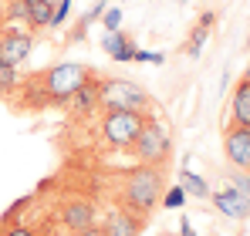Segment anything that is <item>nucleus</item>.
<instances>
[{
	"instance_id": "1",
	"label": "nucleus",
	"mask_w": 250,
	"mask_h": 236,
	"mask_svg": "<svg viewBox=\"0 0 250 236\" xmlns=\"http://www.w3.org/2000/svg\"><path fill=\"white\" fill-rule=\"evenodd\" d=\"M163 193H166V179H163V169L156 165H135L128 169L122 186V209L135 213V216H149L159 202H163Z\"/></svg>"
},
{
	"instance_id": "2",
	"label": "nucleus",
	"mask_w": 250,
	"mask_h": 236,
	"mask_svg": "<svg viewBox=\"0 0 250 236\" xmlns=\"http://www.w3.org/2000/svg\"><path fill=\"white\" fill-rule=\"evenodd\" d=\"M88 68L84 64H75V61H61V64H51L47 71L34 75L38 84H41V95L47 105H68L71 95L88 81Z\"/></svg>"
},
{
	"instance_id": "3",
	"label": "nucleus",
	"mask_w": 250,
	"mask_h": 236,
	"mask_svg": "<svg viewBox=\"0 0 250 236\" xmlns=\"http://www.w3.org/2000/svg\"><path fill=\"white\" fill-rule=\"evenodd\" d=\"M102 108H122V112H149V91L125 78H102Z\"/></svg>"
},
{
	"instance_id": "4",
	"label": "nucleus",
	"mask_w": 250,
	"mask_h": 236,
	"mask_svg": "<svg viewBox=\"0 0 250 236\" xmlns=\"http://www.w3.org/2000/svg\"><path fill=\"white\" fill-rule=\"evenodd\" d=\"M132 152H135V158H139V165H156V169H163L169 152H172L169 132L156 121V118H146L139 138L132 142Z\"/></svg>"
},
{
	"instance_id": "5",
	"label": "nucleus",
	"mask_w": 250,
	"mask_h": 236,
	"mask_svg": "<svg viewBox=\"0 0 250 236\" xmlns=\"http://www.w3.org/2000/svg\"><path fill=\"white\" fill-rule=\"evenodd\" d=\"M146 125L142 112H122V108H112L102 118V138L112 145V149H132V142L139 138Z\"/></svg>"
},
{
	"instance_id": "6",
	"label": "nucleus",
	"mask_w": 250,
	"mask_h": 236,
	"mask_svg": "<svg viewBox=\"0 0 250 236\" xmlns=\"http://www.w3.org/2000/svg\"><path fill=\"white\" fill-rule=\"evenodd\" d=\"M223 156L237 169H250V128L247 125H230L223 132Z\"/></svg>"
},
{
	"instance_id": "7",
	"label": "nucleus",
	"mask_w": 250,
	"mask_h": 236,
	"mask_svg": "<svg viewBox=\"0 0 250 236\" xmlns=\"http://www.w3.org/2000/svg\"><path fill=\"white\" fill-rule=\"evenodd\" d=\"M34 51V38L27 31H3L0 34V58L10 64H24Z\"/></svg>"
},
{
	"instance_id": "8",
	"label": "nucleus",
	"mask_w": 250,
	"mask_h": 236,
	"mask_svg": "<svg viewBox=\"0 0 250 236\" xmlns=\"http://www.w3.org/2000/svg\"><path fill=\"white\" fill-rule=\"evenodd\" d=\"M68 108H71V115H91L95 108H102V78L88 75V81L71 95Z\"/></svg>"
},
{
	"instance_id": "9",
	"label": "nucleus",
	"mask_w": 250,
	"mask_h": 236,
	"mask_svg": "<svg viewBox=\"0 0 250 236\" xmlns=\"http://www.w3.org/2000/svg\"><path fill=\"white\" fill-rule=\"evenodd\" d=\"M213 206L223 213V216H230V219H247L250 216V202L247 196L237 189V186H227V189H220V193H213Z\"/></svg>"
},
{
	"instance_id": "10",
	"label": "nucleus",
	"mask_w": 250,
	"mask_h": 236,
	"mask_svg": "<svg viewBox=\"0 0 250 236\" xmlns=\"http://www.w3.org/2000/svg\"><path fill=\"white\" fill-rule=\"evenodd\" d=\"M142 233V216L128 209H112L102 223V236H139Z\"/></svg>"
},
{
	"instance_id": "11",
	"label": "nucleus",
	"mask_w": 250,
	"mask_h": 236,
	"mask_svg": "<svg viewBox=\"0 0 250 236\" xmlns=\"http://www.w3.org/2000/svg\"><path fill=\"white\" fill-rule=\"evenodd\" d=\"M61 223H64L71 233H82V230H88V226H98V223H95V206L84 202V199H71V202H64V209H61Z\"/></svg>"
},
{
	"instance_id": "12",
	"label": "nucleus",
	"mask_w": 250,
	"mask_h": 236,
	"mask_svg": "<svg viewBox=\"0 0 250 236\" xmlns=\"http://www.w3.org/2000/svg\"><path fill=\"white\" fill-rule=\"evenodd\" d=\"M102 47H105V54H112L119 64H122V61H135V44H132V38L122 34V31L105 34V38H102Z\"/></svg>"
},
{
	"instance_id": "13",
	"label": "nucleus",
	"mask_w": 250,
	"mask_h": 236,
	"mask_svg": "<svg viewBox=\"0 0 250 236\" xmlns=\"http://www.w3.org/2000/svg\"><path fill=\"white\" fill-rule=\"evenodd\" d=\"M230 121L233 125H247L250 128V81L240 78L237 88H233V105H230Z\"/></svg>"
},
{
	"instance_id": "14",
	"label": "nucleus",
	"mask_w": 250,
	"mask_h": 236,
	"mask_svg": "<svg viewBox=\"0 0 250 236\" xmlns=\"http://www.w3.org/2000/svg\"><path fill=\"white\" fill-rule=\"evenodd\" d=\"M179 179H183L179 186H183V189H186L189 196H196V199H209V186H207V179H203V176H196V172L183 169V172H179Z\"/></svg>"
},
{
	"instance_id": "15",
	"label": "nucleus",
	"mask_w": 250,
	"mask_h": 236,
	"mask_svg": "<svg viewBox=\"0 0 250 236\" xmlns=\"http://www.w3.org/2000/svg\"><path fill=\"white\" fill-rule=\"evenodd\" d=\"M51 3H44V0H34V3H27V24L31 27H51Z\"/></svg>"
},
{
	"instance_id": "16",
	"label": "nucleus",
	"mask_w": 250,
	"mask_h": 236,
	"mask_svg": "<svg viewBox=\"0 0 250 236\" xmlns=\"http://www.w3.org/2000/svg\"><path fill=\"white\" fill-rule=\"evenodd\" d=\"M21 88V75H17V64L3 61L0 58V95H14Z\"/></svg>"
},
{
	"instance_id": "17",
	"label": "nucleus",
	"mask_w": 250,
	"mask_h": 236,
	"mask_svg": "<svg viewBox=\"0 0 250 236\" xmlns=\"http://www.w3.org/2000/svg\"><path fill=\"white\" fill-rule=\"evenodd\" d=\"M203 44H207V27H193V34H189V44H186V54H189V58H200Z\"/></svg>"
},
{
	"instance_id": "18",
	"label": "nucleus",
	"mask_w": 250,
	"mask_h": 236,
	"mask_svg": "<svg viewBox=\"0 0 250 236\" xmlns=\"http://www.w3.org/2000/svg\"><path fill=\"white\" fill-rule=\"evenodd\" d=\"M71 3H75V0H58V3H54V10H51V27H61V24L71 17Z\"/></svg>"
},
{
	"instance_id": "19",
	"label": "nucleus",
	"mask_w": 250,
	"mask_h": 236,
	"mask_svg": "<svg viewBox=\"0 0 250 236\" xmlns=\"http://www.w3.org/2000/svg\"><path fill=\"white\" fill-rule=\"evenodd\" d=\"M183 202H186V189L183 186H172V189L163 193V206H169V209H179Z\"/></svg>"
},
{
	"instance_id": "20",
	"label": "nucleus",
	"mask_w": 250,
	"mask_h": 236,
	"mask_svg": "<svg viewBox=\"0 0 250 236\" xmlns=\"http://www.w3.org/2000/svg\"><path fill=\"white\" fill-rule=\"evenodd\" d=\"M102 20H105V31L112 34V31H119V27H122V10H119V7H108V10L102 14Z\"/></svg>"
},
{
	"instance_id": "21",
	"label": "nucleus",
	"mask_w": 250,
	"mask_h": 236,
	"mask_svg": "<svg viewBox=\"0 0 250 236\" xmlns=\"http://www.w3.org/2000/svg\"><path fill=\"white\" fill-rule=\"evenodd\" d=\"M0 236H38L31 226H21V223H14V226H7V230H0Z\"/></svg>"
},
{
	"instance_id": "22",
	"label": "nucleus",
	"mask_w": 250,
	"mask_h": 236,
	"mask_svg": "<svg viewBox=\"0 0 250 236\" xmlns=\"http://www.w3.org/2000/svg\"><path fill=\"white\" fill-rule=\"evenodd\" d=\"M233 186H237V189H240V193L247 196V202H250V176H244V172H237V176H233Z\"/></svg>"
},
{
	"instance_id": "23",
	"label": "nucleus",
	"mask_w": 250,
	"mask_h": 236,
	"mask_svg": "<svg viewBox=\"0 0 250 236\" xmlns=\"http://www.w3.org/2000/svg\"><path fill=\"white\" fill-rule=\"evenodd\" d=\"M213 20H216V14H213V10H207V14H203V17H200V24H196V27H213Z\"/></svg>"
},
{
	"instance_id": "24",
	"label": "nucleus",
	"mask_w": 250,
	"mask_h": 236,
	"mask_svg": "<svg viewBox=\"0 0 250 236\" xmlns=\"http://www.w3.org/2000/svg\"><path fill=\"white\" fill-rule=\"evenodd\" d=\"M179 236H196V233H193V223H189V219H183V223H179Z\"/></svg>"
},
{
	"instance_id": "25",
	"label": "nucleus",
	"mask_w": 250,
	"mask_h": 236,
	"mask_svg": "<svg viewBox=\"0 0 250 236\" xmlns=\"http://www.w3.org/2000/svg\"><path fill=\"white\" fill-rule=\"evenodd\" d=\"M75 236H102V226H88V230H82V233H75Z\"/></svg>"
},
{
	"instance_id": "26",
	"label": "nucleus",
	"mask_w": 250,
	"mask_h": 236,
	"mask_svg": "<svg viewBox=\"0 0 250 236\" xmlns=\"http://www.w3.org/2000/svg\"><path fill=\"white\" fill-rule=\"evenodd\" d=\"M244 78H247V81H250V64H247V71H244Z\"/></svg>"
},
{
	"instance_id": "27",
	"label": "nucleus",
	"mask_w": 250,
	"mask_h": 236,
	"mask_svg": "<svg viewBox=\"0 0 250 236\" xmlns=\"http://www.w3.org/2000/svg\"><path fill=\"white\" fill-rule=\"evenodd\" d=\"M44 3H51V7H54V3H58V0H44Z\"/></svg>"
},
{
	"instance_id": "28",
	"label": "nucleus",
	"mask_w": 250,
	"mask_h": 236,
	"mask_svg": "<svg viewBox=\"0 0 250 236\" xmlns=\"http://www.w3.org/2000/svg\"><path fill=\"white\" fill-rule=\"evenodd\" d=\"M24 3H34V0H24Z\"/></svg>"
}]
</instances>
